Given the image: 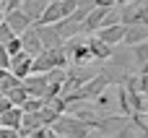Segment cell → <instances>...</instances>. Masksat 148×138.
<instances>
[{"label": "cell", "mask_w": 148, "mask_h": 138, "mask_svg": "<svg viewBox=\"0 0 148 138\" xmlns=\"http://www.w3.org/2000/svg\"><path fill=\"white\" fill-rule=\"evenodd\" d=\"M125 23L122 21H117V23H109V26H101L99 31H96V37L101 39V42H107L109 47H120L122 44V39H125Z\"/></svg>", "instance_id": "5"}, {"label": "cell", "mask_w": 148, "mask_h": 138, "mask_svg": "<svg viewBox=\"0 0 148 138\" xmlns=\"http://www.w3.org/2000/svg\"><path fill=\"white\" fill-rule=\"evenodd\" d=\"M3 21H5V23L13 29V34H16V37H21V34H23V31H26V29L34 23V18H31V16H26L21 8L5 10V18H3Z\"/></svg>", "instance_id": "4"}, {"label": "cell", "mask_w": 148, "mask_h": 138, "mask_svg": "<svg viewBox=\"0 0 148 138\" xmlns=\"http://www.w3.org/2000/svg\"><path fill=\"white\" fill-rule=\"evenodd\" d=\"M60 138H62V136H60Z\"/></svg>", "instance_id": "30"}, {"label": "cell", "mask_w": 148, "mask_h": 138, "mask_svg": "<svg viewBox=\"0 0 148 138\" xmlns=\"http://www.w3.org/2000/svg\"><path fill=\"white\" fill-rule=\"evenodd\" d=\"M94 5H101V8H114L117 0H94Z\"/></svg>", "instance_id": "25"}, {"label": "cell", "mask_w": 148, "mask_h": 138, "mask_svg": "<svg viewBox=\"0 0 148 138\" xmlns=\"http://www.w3.org/2000/svg\"><path fill=\"white\" fill-rule=\"evenodd\" d=\"M120 21L125 26H133V23H143L148 26V0H130L120 8Z\"/></svg>", "instance_id": "3"}, {"label": "cell", "mask_w": 148, "mask_h": 138, "mask_svg": "<svg viewBox=\"0 0 148 138\" xmlns=\"http://www.w3.org/2000/svg\"><path fill=\"white\" fill-rule=\"evenodd\" d=\"M70 63L68 52H65V44L62 47H52V50H42L34 63H31V73H49L55 68H65Z\"/></svg>", "instance_id": "2"}, {"label": "cell", "mask_w": 148, "mask_h": 138, "mask_svg": "<svg viewBox=\"0 0 148 138\" xmlns=\"http://www.w3.org/2000/svg\"><path fill=\"white\" fill-rule=\"evenodd\" d=\"M31 136H34V138H60L55 130H52V128H49V125H42V128H36Z\"/></svg>", "instance_id": "20"}, {"label": "cell", "mask_w": 148, "mask_h": 138, "mask_svg": "<svg viewBox=\"0 0 148 138\" xmlns=\"http://www.w3.org/2000/svg\"><path fill=\"white\" fill-rule=\"evenodd\" d=\"M0 138H21V133H18L16 128H5V125H0Z\"/></svg>", "instance_id": "22"}, {"label": "cell", "mask_w": 148, "mask_h": 138, "mask_svg": "<svg viewBox=\"0 0 148 138\" xmlns=\"http://www.w3.org/2000/svg\"><path fill=\"white\" fill-rule=\"evenodd\" d=\"M21 120H23V110H21L18 104H13L10 110L0 112V125H5V128H16V130H18Z\"/></svg>", "instance_id": "9"}, {"label": "cell", "mask_w": 148, "mask_h": 138, "mask_svg": "<svg viewBox=\"0 0 148 138\" xmlns=\"http://www.w3.org/2000/svg\"><path fill=\"white\" fill-rule=\"evenodd\" d=\"M57 136H62V138H88L91 136V125L86 123V120H81V117H75V115H60L52 125H49Z\"/></svg>", "instance_id": "1"}, {"label": "cell", "mask_w": 148, "mask_h": 138, "mask_svg": "<svg viewBox=\"0 0 148 138\" xmlns=\"http://www.w3.org/2000/svg\"><path fill=\"white\" fill-rule=\"evenodd\" d=\"M47 5H49V0H21V10H23L26 16H31L34 21L42 18V13H44Z\"/></svg>", "instance_id": "10"}, {"label": "cell", "mask_w": 148, "mask_h": 138, "mask_svg": "<svg viewBox=\"0 0 148 138\" xmlns=\"http://www.w3.org/2000/svg\"><path fill=\"white\" fill-rule=\"evenodd\" d=\"M112 138H143V136H140V130H138V128L133 125V120H130V123H125Z\"/></svg>", "instance_id": "18"}, {"label": "cell", "mask_w": 148, "mask_h": 138, "mask_svg": "<svg viewBox=\"0 0 148 138\" xmlns=\"http://www.w3.org/2000/svg\"><path fill=\"white\" fill-rule=\"evenodd\" d=\"M10 65V55L5 50V44H0V68H8Z\"/></svg>", "instance_id": "23"}, {"label": "cell", "mask_w": 148, "mask_h": 138, "mask_svg": "<svg viewBox=\"0 0 148 138\" xmlns=\"http://www.w3.org/2000/svg\"><path fill=\"white\" fill-rule=\"evenodd\" d=\"M5 97H8V99H10L13 104H18V107H21V104H23V102L29 99V91H26V86H23V83H18V86L8 89V91H5Z\"/></svg>", "instance_id": "14"}, {"label": "cell", "mask_w": 148, "mask_h": 138, "mask_svg": "<svg viewBox=\"0 0 148 138\" xmlns=\"http://www.w3.org/2000/svg\"><path fill=\"white\" fill-rule=\"evenodd\" d=\"M44 104H47V99H44V97H29V99L21 104V110H23V112H39Z\"/></svg>", "instance_id": "17"}, {"label": "cell", "mask_w": 148, "mask_h": 138, "mask_svg": "<svg viewBox=\"0 0 148 138\" xmlns=\"http://www.w3.org/2000/svg\"><path fill=\"white\" fill-rule=\"evenodd\" d=\"M36 128H42L36 112H23V120H21V125H18V133H21V136H31Z\"/></svg>", "instance_id": "12"}, {"label": "cell", "mask_w": 148, "mask_h": 138, "mask_svg": "<svg viewBox=\"0 0 148 138\" xmlns=\"http://www.w3.org/2000/svg\"><path fill=\"white\" fill-rule=\"evenodd\" d=\"M3 3H5V0H0V5H3Z\"/></svg>", "instance_id": "29"}, {"label": "cell", "mask_w": 148, "mask_h": 138, "mask_svg": "<svg viewBox=\"0 0 148 138\" xmlns=\"http://www.w3.org/2000/svg\"><path fill=\"white\" fill-rule=\"evenodd\" d=\"M60 115H62V112H60L55 104H49V102H47V104H44V107L36 112V117H39V123H42V125H52V123H55Z\"/></svg>", "instance_id": "13"}, {"label": "cell", "mask_w": 148, "mask_h": 138, "mask_svg": "<svg viewBox=\"0 0 148 138\" xmlns=\"http://www.w3.org/2000/svg\"><path fill=\"white\" fill-rule=\"evenodd\" d=\"M130 120H133V125L140 130V136L148 138V112H133Z\"/></svg>", "instance_id": "15"}, {"label": "cell", "mask_w": 148, "mask_h": 138, "mask_svg": "<svg viewBox=\"0 0 148 138\" xmlns=\"http://www.w3.org/2000/svg\"><path fill=\"white\" fill-rule=\"evenodd\" d=\"M148 39V26L143 23H133L125 29V39H122V47H135L138 42H146Z\"/></svg>", "instance_id": "8"}, {"label": "cell", "mask_w": 148, "mask_h": 138, "mask_svg": "<svg viewBox=\"0 0 148 138\" xmlns=\"http://www.w3.org/2000/svg\"><path fill=\"white\" fill-rule=\"evenodd\" d=\"M86 42H88V47H91V52H94L96 60H109V57H112V50H114V47H109V44L101 42L99 37H91V39H86Z\"/></svg>", "instance_id": "11"}, {"label": "cell", "mask_w": 148, "mask_h": 138, "mask_svg": "<svg viewBox=\"0 0 148 138\" xmlns=\"http://www.w3.org/2000/svg\"><path fill=\"white\" fill-rule=\"evenodd\" d=\"M21 44H23V52H29V55H34V57L44 50V44H42V39H39V31H36V23H31V26L21 34Z\"/></svg>", "instance_id": "7"}, {"label": "cell", "mask_w": 148, "mask_h": 138, "mask_svg": "<svg viewBox=\"0 0 148 138\" xmlns=\"http://www.w3.org/2000/svg\"><path fill=\"white\" fill-rule=\"evenodd\" d=\"M31 63H34V55H29V52H16V55H10V65H8V70L16 76V78H26L29 73H31Z\"/></svg>", "instance_id": "6"}, {"label": "cell", "mask_w": 148, "mask_h": 138, "mask_svg": "<svg viewBox=\"0 0 148 138\" xmlns=\"http://www.w3.org/2000/svg\"><path fill=\"white\" fill-rule=\"evenodd\" d=\"M3 8H5V10H13V8H21V0H5V3H3Z\"/></svg>", "instance_id": "24"}, {"label": "cell", "mask_w": 148, "mask_h": 138, "mask_svg": "<svg viewBox=\"0 0 148 138\" xmlns=\"http://www.w3.org/2000/svg\"><path fill=\"white\" fill-rule=\"evenodd\" d=\"M3 18H5V8L0 5V21H3Z\"/></svg>", "instance_id": "26"}, {"label": "cell", "mask_w": 148, "mask_h": 138, "mask_svg": "<svg viewBox=\"0 0 148 138\" xmlns=\"http://www.w3.org/2000/svg\"><path fill=\"white\" fill-rule=\"evenodd\" d=\"M21 138H34V136H21Z\"/></svg>", "instance_id": "28"}, {"label": "cell", "mask_w": 148, "mask_h": 138, "mask_svg": "<svg viewBox=\"0 0 148 138\" xmlns=\"http://www.w3.org/2000/svg\"><path fill=\"white\" fill-rule=\"evenodd\" d=\"M5 50H8V55H16V52H21V50H23V44H21V37H13L10 42H5Z\"/></svg>", "instance_id": "21"}, {"label": "cell", "mask_w": 148, "mask_h": 138, "mask_svg": "<svg viewBox=\"0 0 148 138\" xmlns=\"http://www.w3.org/2000/svg\"><path fill=\"white\" fill-rule=\"evenodd\" d=\"M16 34H13V29L5 23V21H0V44H5V42H10Z\"/></svg>", "instance_id": "19"}, {"label": "cell", "mask_w": 148, "mask_h": 138, "mask_svg": "<svg viewBox=\"0 0 148 138\" xmlns=\"http://www.w3.org/2000/svg\"><path fill=\"white\" fill-rule=\"evenodd\" d=\"M143 73H148V63H143Z\"/></svg>", "instance_id": "27"}, {"label": "cell", "mask_w": 148, "mask_h": 138, "mask_svg": "<svg viewBox=\"0 0 148 138\" xmlns=\"http://www.w3.org/2000/svg\"><path fill=\"white\" fill-rule=\"evenodd\" d=\"M130 52H133V60L135 63H140V65L148 63V39L146 42H138L135 47H130Z\"/></svg>", "instance_id": "16"}]
</instances>
